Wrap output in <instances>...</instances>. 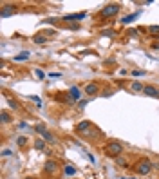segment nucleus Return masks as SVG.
I'll list each match as a JSON object with an SVG mask.
<instances>
[{"mask_svg": "<svg viewBox=\"0 0 159 179\" xmlns=\"http://www.w3.org/2000/svg\"><path fill=\"white\" fill-rule=\"evenodd\" d=\"M119 11V4H108V6H105L99 11V16L101 18H108V16H114Z\"/></svg>", "mask_w": 159, "mask_h": 179, "instance_id": "1", "label": "nucleus"}, {"mask_svg": "<svg viewBox=\"0 0 159 179\" xmlns=\"http://www.w3.org/2000/svg\"><path fill=\"white\" fill-rule=\"evenodd\" d=\"M105 150H107L108 156H119V154L123 152V147H121V143L112 141V143H108V145L105 147Z\"/></svg>", "mask_w": 159, "mask_h": 179, "instance_id": "2", "label": "nucleus"}, {"mask_svg": "<svg viewBox=\"0 0 159 179\" xmlns=\"http://www.w3.org/2000/svg\"><path fill=\"white\" fill-rule=\"evenodd\" d=\"M34 130H36L38 134H42V138L45 139V141H49V143H53V141H54L53 134H49V132H47V128H45V125H43V123H38V125L34 127Z\"/></svg>", "mask_w": 159, "mask_h": 179, "instance_id": "3", "label": "nucleus"}, {"mask_svg": "<svg viewBox=\"0 0 159 179\" xmlns=\"http://www.w3.org/2000/svg\"><path fill=\"white\" fill-rule=\"evenodd\" d=\"M150 170H152V163L148 161V159H143V161H139V165H137V174H141V176H147Z\"/></svg>", "mask_w": 159, "mask_h": 179, "instance_id": "4", "label": "nucleus"}, {"mask_svg": "<svg viewBox=\"0 0 159 179\" xmlns=\"http://www.w3.org/2000/svg\"><path fill=\"white\" fill-rule=\"evenodd\" d=\"M143 94H147V96H150V98H159V89L154 87V85H145Z\"/></svg>", "mask_w": 159, "mask_h": 179, "instance_id": "5", "label": "nucleus"}, {"mask_svg": "<svg viewBox=\"0 0 159 179\" xmlns=\"http://www.w3.org/2000/svg\"><path fill=\"white\" fill-rule=\"evenodd\" d=\"M69 98H71V101H78V99L81 98V92H80V89L76 85H72L69 89Z\"/></svg>", "mask_w": 159, "mask_h": 179, "instance_id": "6", "label": "nucleus"}, {"mask_svg": "<svg viewBox=\"0 0 159 179\" xmlns=\"http://www.w3.org/2000/svg\"><path fill=\"white\" fill-rule=\"evenodd\" d=\"M43 170H45L47 174H56V170H58V165H56V161L49 159V161L45 163V166H43Z\"/></svg>", "mask_w": 159, "mask_h": 179, "instance_id": "7", "label": "nucleus"}, {"mask_svg": "<svg viewBox=\"0 0 159 179\" xmlns=\"http://www.w3.org/2000/svg\"><path fill=\"white\" fill-rule=\"evenodd\" d=\"M99 92V87L96 85V83H89V85L85 87V94L87 96H94V94Z\"/></svg>", "mask_w": 159, "mask_h": 179, "instance_id": "8", "label": "nucleus"}, {"mask_svg": "<svg viewBox=\"0 0 159 179\" xmlns=\"http://www.w3.org/2000/svg\"><path fill=\"white\" fill-rule=\"evenodd\" d=\"M11 14H14V7H13V6H4L2 11H0V16H2V18L11 16Z\"/></svg>", "mask_w": 159, "mask_h": 179, "instance_id": "9", "label": "nucleus"}, {"mask_svg": "<svg viewBox=\"0 0 159 179\" xmlns=\"http://www.w3.org/2000/svg\"><path fill=\"white\" fill-rule=\"evenodd\" d=\"M85 16H87L85 13H76V14H65L63 20H67V22H69V20H83Z\"/></svg>", "mask_w": 159, "mask_h": 179, "instance_id": "10", "label": "nucleus"}, {"mask_svg": "<svg viewBox=\"0 0 159 179\" xmlns=\"http://www.w3.org/2000/svg\"><path fill=\"white\" fill-rule=\"evenodd\" d=\"M89 127H91V121H87V119H85V121H80V125L76 127V130L78 132H85V130H89Z\"/></svg>", "mask_w": 159, "mask_h": 179, "instance_id": "11", "label": "nucleus"}, {"mask_svg": "<svg viewBox=\"0 0 159 179\" xmlns=\"http://www.w3.org/2000/svg\"><path fill=\"white\" fill-rule=\"evenodd\" d=\"M29 56H31V53H29V51H24V53L16 54V56H14L13 60H14V62H24V60H27Z\"/></svg>", "mask_w": 159, "mask_h": 179, "instance_id": "12", "label": "nucleus"}, {"mask_svg": "<svg viewBox=\"0 0 159 179\" xmlns=\"http://www.w3.org/2000/svg\"><path fill=\"white\" fill-rule=\"evenodd\" d=\"M139 14H141V11H137V13H134V14H128V16H125V18H121V22L123 24H130L132 20H136Z\"/></svg>", "mask_w": 159, "mask_h": 179, "instance_id": "13", "label": "nucleus"}, {"mask_svg": "<svg viewBox=\"0 0 159 179\" xmlns=\"http://www.w3.org/2000/svg\"><path fill=\"white\" fill-rule=\"evenodd\" d=\"M63 170H65V176H74V174H76V168H74V165H71V163L65 165Z\"/></svg>", "mask_w": 159, "mask_h": 179, "instance_id": "14", "label": "nucleus"}, {"mask_svg": "<svg viewBox=\"0 0 159 179\" xmlns=\"http://www.w3.org/2000/svg\"><path fill=\"white\" fill-rule=\"evenodd\" d=\"M16 145H18L20 148H24V147L27 145V138H26V136H18V138H16Z\"/></svg>", "mask_w": 159, "mask_h": 179, "instance_id": "15", "label": "nucleus"}, {"mask_svg": "<svg viewBox=\"0 0 159 179\" xmlns=\"http://www.w3.org/2000/svg\"><path fill=\"white\" fill-rule=\"evenodd\" d=\"M34 148H36V150H43V148H45V139H36V141H34Z\"/></svg>", "mask_w": 159, "mask_h": 179, "instance_id": "16", "label": "nucleus"}, {"mask_svg": "<svg viewBox=\"0 0 159 179\" xmlns=\"http://www.w3.org/2000/svg\"><path fill=\"white\" fill-rule=\"evenodd\" d=\"M143 89H145V87H143L139 82H134V83H132V91H134V92H143Z\"/></svg>", "mask_w": 159, "mask_h": 179, "instance_id": "17", "label": "nucleus"}, {"mask_svg": "<svg viewBox=\"0 0 159 179\" xmlns=\"http://www.w3.org/2000/svg\"><path fill=\"white\" fill-rule=\"evenodd\" d=\"M0 119H2V123H9V121H11L9 114H7V112H4V111H2V114H0Z\"/></svg>", "mask_w": 159, "mask_h": 179, "instance_id": "18", "label": "nucleus"}, {"mask_svg": "<svg viewBox=\"0 0 159 179\" xmlns=\"http://www.w3.org/2000/svg\"><path fill=\"white\" fill-rule=\"evenodd\" d=\"M45 40H47L45 36H40V34H38V36L33 38V42H34V43H45Z\"/></svg>", "mask_w": 159, "mask_h": 179, "instance_id": "19", "label": "nucleus"}, {"mask_svg": "<svg viewBox=\"0 0 159 179\" xmlns=\"http://www.w3.org/2000/svg\"><path fill=\"white\" fill-rule=\"evenodd\" d=\"M7 103H9V107H11V109H18V103L14 101V99L9 98V99H7Z\"/></svg>", "mask_w": 159, "mask_h": 179, "instance_id": "20", "label": "nucleus"}, {"mask_svg": "<svg viewBox=\"0 0 159 179\" xmlns=\"http://www.w3.org/2000/svg\"><path fill=\"white\" fill-rule=\"evenodd\" d=\"M152 34H159V26H150V29H148Z\"/></svg>", "mask_w": 159, "mask_h": 179, "instance_id": "21", "label": "nucleus"}, {"mask_svg": "<svg viewBox=\"0 0 159 179\" xmlns=\"http://www.w3.org/2000/svg\"><path fill=\"white\" fill-rule=\"evenodd\" d=\"M34 74H36V76H38L40 80H43V78H45V72H43V71H40V69H36V71H34Z\"/></svg>", "mask_w": 159, "mask_h": 179, "instance_id": "22", "label": "nucleus"}, {"mask_svg": "<svg viewBox=\"0 0 159 179\" xmlns=\"http://www.w3.org/2000/svg\"><path fill=\"white\" fill-rule=\"evenodd\" d=\"M132 76H145V71H132Z\"/></svg>", "mask_w": 159, "mask_h": 179, "instance_id": "23", "label": "nucleus"}, {"mask_svg": "<svg viewBox=\"0 0 159 179\" xmlns=\"http://www.w3.org/2000/svg\"><path fill=\"white\" fill-rule=\"evenodd\" d=\"M49 78H62V72H51Z\"/></svg>", "mask_w": 159, "mask_h": 179, "instance_id": "24", "label": "nucleus"}, {"mask_svg": "<svg viewBox=\"0 0 159 179\" xmlns=\"http://www.w3.org/2000/svg\"><path fill=\"white\" fill-rule=\"evenodd\" d=\"M118 165H121L123 168H125V166H127V161H125V159H121V157H119V159H118Z\"/></svg>", "mask_w": 159, "mask_h": 179, "instance_id": "25", "label": "nucleus"}, {"mask_svg": "<svg viewBox=\"0 0 159 179\" xmlns=\"http://www.w3.org/2000/svg\"><path fill=\"white\" fill-rule=\"evenodd\" d=\"M101 34H103V36H112L114 31H101Z\"/></svg>", "mask_w": 159, "mask_h": 179, "instance_id": "26", "label": "nucleus"}, {"mask_svg": "<svg viewBox=\"0 0 159 179\" xmlns=\"http://www.w3.org/2000/svg\"><path fill=\"white\" fill-rule=\"evenodd\" d=\"M11 150H9V148H4V152H2V156H11Z\"/></svg>", "mask_w": 159, "mask_h": 179, "instance_id": "27", "label": "nucleus"}, {"mask_svg": "<svg viewBox=\"0 0 159 179\" xmlns=\"http://www.w3.org/2000/svg\"><path fill=\"white\" fill-rule=\"evenodd\" d=\"M18 127H20V128H26V127H27V123H26V121H20V125H18Z\"/></svg>", "mask_w": 159, "mask_h": 179, "instance_id": "28", "label": "nucleus"}, {"mask_svg": "<svg viewBox=\"0 0 159 179\" xmlns=\"http://www.w3.org/2000/svg\"><path fill=\"white\" fill-rule=\"evenodd\" d=\"M123 179H136V177H123Z\"/></svg>", "mask_w": 159, "mask_h": 179, "instance_id": "29", "label": "nucleus"}, {"mask_svg": "<svg viewBox=\"0 0 159 179\" xmlns=\"http://www.w3.org/2000/svg\"><path fill=\"white\" fill-rule=\"evenodd\" d=\"M26 179H33V177H26Z\"/></svg>", "mask_w": 159, "mask_h": 179, "instance_id": "30", "label": "nucleus"}]
</instances>
